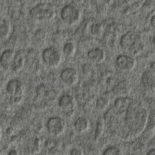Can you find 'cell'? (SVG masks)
Here are the masks:
<instances>
[{
    "label": "cell",
    "instance_id": "cell-1",
    "mask_svg": "<svg viewBox=\"0 0 155 155\" xmlns=\"http://www.w3.org/2000/svg\"><path fill=\"white\" fill-rule=\"evenodd\" d=\"M122 113H119L124 117L122 120L123 122L119 128L120 136L124 140L137 137L147 125L148 120L147 110L140 103L132 100L123 113L124 115Z\"/></svg>",
    "mask_w": 155,
    "mask_h": 155
},
{
    "label": "cell",
    "instance_id": "cell-2",
    "mask_svg": "<svg viewBox=\"0 0 155 155\" xmlns=\"http://www.w3.org/2000/svg\"><path fill=\"white\" fill-rule=\"evenodd\" d=\"M120 45L125 51L137 55L143 50L144 45L140 35L137 32L130 31L122 36Z\"/></svg>",
    "mask_w": 155,
    "mask_h": 155
},
{
    "label": "cell",
    "instance_id": "cell-3",
    "mask_svg": "<svg viewBox=\"0 0 155 155\" xmlns=\"http://www.w3.org/2000/svg\"><path fill=\"white\" fill-rule=\"evenodd\" d=\"M31 16L35 20L39 21H48L55 16V10L50 3H41L36 5L30 11Z\"/></svg>",
    "mask_w": 155,
    "mask_h": 155
},
{
    "label": "cell",
    "instance_id": "cell-4",
    "mask_svg": "<svg viewBox=\"0 0 155 155\" xmlns=\"http://www.w3.org/2000/svg\"><path fill=\"white\" fill-rule=\"evenodd\" d=\"M42 58L46 65L51 68H56L60 64L62 55L59 50L55 47H51L43 50Z\"/></svg>",
    "mask_w": 155,
    "mask_h": 155
},
{
    "label": "cell",
    "instance_id": "cell-5",
    "mask_svg": "<svg viewBox=\"0 0 155 155\" xmlns=\"http://www.w3.org/2000/svg\"><path fill=\"white\" fill-rule=\"evenodd\" d=\"M61 17L64 22L70 25H73L80 18L81 12L76 6L68 4L62 8Z\"/></svg>",
    "mask_w": 155,
    "mask_h": 155
},
{
    "label": "cell",
    "instance_id": "cell-6",
    "mask_svg": "<svg viewBox=\"0 0 155 155\" xmlns=\"http://www.w3.org/2000/svg\"><path fill=\"white\" fill-rule=\"evenodd\" d=\"M66 127V121L60 117L51 118L47 123L48 131L54 136H60L65 131Z\"/></svg>",
    "mask_w": 155,
    "mask_h": 155
},
{
    "label": "cell",
    "instance_id": "cell-7",
    "mask_svg": "<svg viewBox=\"0 0 155 155\" xmlns=\"http://www.w3.org/2000/svg\"><path fill=\"white\" fill-rule=\"evenodd\" d=\"M76 105L74 97L68 94L61 96L58 101L59 107L66 112L67 117H70L74 115Z\"/></svg>",
    "mask_w": 155,
    "mask_h": 155
},
{
    "label": "cell",
    "instance_id": "cell-8",
    "mask_svg": "<svg viewBox=\"0 0 155 155\" xmlns=\"http://www.w3.org/2000/svg\"><path fill=\"white\" fill-rule=\"evenodd\" d=\"M7 91L9 95L14 97H22L25 91V86L20 80L12 79L7 84Z\"/></svg>",
    "mask_w": 155,
    "mask_h": 155
},
{
    "label": "cell",
    "instance_id": "cell-9",
    "mask_svg": "<svg viewBox=\"0 0 155 155\" xmlns=\"http://www.w3.org/2000/svg\"><path fill=\"white\" fill-rule=\"evenodd\" d=\"M118 68L124 71L132 70L135 66V61L132 57L127 55H120L116 59Z\"/></svg>",
    "mask_w": 155,
    "mask_h": 155
},
{
    "label": "cell",
    "instance_id": "cell-10",
    "mask_svg": "<svg viewBox=\"0 0 155 155\" xmlns=\"http://www.w3.org/2000/svg\"><path fill=\"white\" fill-rule=\"evenodd\" d=\"M60 78L63 83L68 86L76 84L78 78V71L72 68H66L61 73Z\"/></svg>",
    "mask_w": 155,
    "mask_h": 155
},
{
    "label": "cell",
    "instance_id": "cell-11",
    "mask_svg": "<svg viewBox=\"0 0 155 155\" xmlns=\"http://www.w3.org/2000/svg\"><path fill=\"white\" fill-rule=\"evenodd\" d=\"M27 53L24 50H20L15 53L11 69L16 73L21 71L26 63Z\"/></svg>",
    "mask_w": 155,
    "mask_h": 155
},
{
    "label": "cell",
    "instance_id": "cell-12",
    "mask_svg": "<svg viewBox=\"0 0 155 155\" xmlns=\"http://www.w3.org/2000/svg\"><path fill=\"white\" fill-rule=\"evenodd\" d=\"M13 49L6 50L3 51L0 57V64L3 68L6 70L11 68L15 55Z\"/></svg>",
    "mask_w": 155,
    "mask_h": 155
},
{
    "label": "cell",
    "instance_id": "cell-13",
    "mask_svg": "<svg viewBox=\"0 0 155 155\" xmlns=\"http://www.w3.org/2000/svg\"><path fill=\"white\" fill-rule=\"evenodd\" d=\"M87 57L91 61L94 63H99L105 59V54L103 51L99 48H95L88 52Z\"/></svg>",
    "mask_w": 155,
    "mask_h": 155
},
{
    "label": "cell",
    "instance_id": "cell-14",
    "mask_svg": "<svg viewBox=\"0 0 155 155\" xmlns=\"http://www.w3.org/2000/svg\"><path fill=\"white\" fill-rule=\"evenodd\" d=\"M74 127L75 130L78 133H84L88 129L89 123L86 118L81 117L75 121Z\"/></svg>",
    "mask_w": 155,
    "mask_h": 155
},
{
    "label": "cell",
    "instance_id": "cell-15",
    "mask_svg": "<svg viewBox=\"0 0 155 155\" xmlns=\"http://www.w3.org/2000/svg\"><path fill=\"white\" fill-rule=\"evenodd\" d=\"M47 36L48 34L45 30L39 29L35 32L33 36L34 43L37 46L41 47L43 46L47 40Z\"/></svg>",
    "mask_w": 155,
    "mask_h": 155
},
{
    "label": "cell",
    "instance_id": "cell-16",
    "mask_svg": "<svg viewBox=\"0 0 155 155\" xmlns=\"http://www.w3.org/2000/svg\"><path fill=\"white\" fill-rule=\"evenodd\" d=\"M142 81L146 87L149 88H154L155 83L154 71H147L145 72L142 76Z\"/></svg>",
    "mask_w": 155,
    "mask_h": 155
},
{
    "label": "cell",
    "instance_id": "cell-17",
    "mask_svg": "<svg viewBox=\"0 0 155 155\" xmlns=\"http://www.w3.org/2000/svg\"><path fill=\"white\" fill-rule=\"evenodd\" d=\"M11 30L10 23L8 20H5L0 26V41L4 40L8 37Z\"/></svg>",
    "mask_w": 155,
    "mask_h": 155
},
{
    "label": "cell",
    "instance_id": "cell-18",
    "mask_svg": "<svg viewBox=\"0 0 155 155\" xmlns=\"http://www.w3.org/2000/svg\"><path fill=\"white\" fill-rule=\"evenodd\" d=\"M63 52L68 57L73 56L76 51V47L73 42L69 41L64 45L63 49Z\"/></svg>",
    "mask_w": 155,
    "mask_h": 155
},
{
    "label": "cell",
    "instance_id": "cell-19",
    "mask_svg": "<svg viewBox=\"0 0 155 155\" xmlns=\"http://www.w3.org/2000/svg\"><path fill=\"white\" fill-rule=\"evenodd\" d=\"M109 104L108 99L104 97H100L98 98L96 102V107L98 110L103 111L107 108Z\"/></svg>",
    "mask_w": 155,
    "mask_h": 155
},
{
    "label": "cell",
    "instance_id": "cell-20",
    "mask_svg": "<svg viewBox=\"0 0 155 155\" xmlns=\"http://www.w3.org/2000/svg\"><path fill=\"white\" fill-rule=\"evenodd\" d=\"M103 155H122V153L117 147L112 146L107 148L103 152Z\"/></svg>",
    "mask_w": 155,
    "mask_h": 155
},
{
    "label": "cell",
    "instance_id": "cell-21",
    "mask_svg": "<svg viewBox=\"0 0 155 155\" xmlns=\"http://www.w3.org/2000/svg\"><path fill=\"white\" fill-rule=\"evenodd\" d=\"M102 25L100 23L93 24L91 27V32L93 35H99L102 31Z\"/></svg>",
    "mask_w": 155,
    "mask_h": 155
},
{
    "label": "cell",
    "instance_id": "cell-22",
    "mask_svg": "<svg viewBox=\"0 0 155 155\" xmlns=\"http://www.w3.org/2000/svg\"><path fill=\"white\" fill-rule=\"evenodd\" d=\"M33 150L34 153H38L40 150V140L39 139L36 138L33 145Z\"/></svg>",
    "mask_w": 155,
    "mask_h": 155
},
{
    "label": "cell",
    "instance_id": "cell-23",
    "mask_svg": "<svg viewBox=\"0 0 155 155\" xmlns=\"http://www.w3.org/2000/svg\"><path fill=\"white\" fill-rule=\"evenodd\" d=\"M70 155H83V151L79 148H73L71 151Z\"/></svg>",
    "mask_w": 155,
    "mask_h": 155
},
{
    "label": "cell",
    "instance_id": "cell-24",
    "mask_svg": "<svg viewBox=\"0 0 155 155\" xmlns=\"http://www.w3.org/2000/svg\"><path fill=\"white\" fill-rule=\"evenodd\" d=\"M13 132H14V129L12 127H9L6 130V133L8 135H11L13 133Z\"/></svg>",
    "mask_w": 155,
    "mask_h": 155
},
{
    "label": "cell",
    "instance_id": "cell-25",
    "mask_svg": "<svg viewBox=\"0 0 155 155\" xmlns=\"http://www.w3.org/2000/svg\"><path fill=\"white\" fill-rule=\"evenodd\" d=\"M22 97H14V103L16 104H19L21 102Z\"/></svg>",
    "mask_w": 155,
    "mask_h": 155
},
{
    "label": "cell",
    "instance_id": "cell-26",
    "mask_svg": "<svg viewBox=\"0 0 155 155\" xmlns=\"http://www.w3.org/2000/svg\"><path fill=\"white\" fill-rule=\"evenodd\" d=\"M8 155H19L18 153L15 150H12L9 152Z\"/></svg>",
    "mask_w": 155,
    "mask_h": 155
},
{
    "label": "cell",
    "instance_id": "cell-27",
    "mask_svg": "<svg viewBox=\"0 0 155 155\" xmlns=\"http://www.w3.org/2000/svg\"><path fill=\"white\" fill-rule=\"evenodd\" d=\"M146 155H155V150L154 149L150 150Z\"/></svg>",
    "mask_w": 155,
    "mask_h": 155
},
{
    "label": "cell",
    "instance_id": "cell-28",
    "mask_svg": "<svg viewBox=\"0 0 155 155\" xmlns=\"http://www.w3.org/2000/svg\"><path fill=\"white\" fill-rule=\"evenodd\" d=\"M150 23H151V26L153 28H154V27H155V16L154 15H153V17L151 18V20H150Z\"/></svg>",
    "mask_w": 155,
    "mask_h": 155
},
{
    "label": "cell",
    "instance_id": "cell-29",
    "mask_svg": "<svg viewBox=\"0 0 155 155\" xmlns=\"http://www.w3.org/2000/svg\"><path fill=\"white\" fill-rule=\"evenodd\" d=\"M2 137V128L0 127V139H1Z\"/></svg>",
    "mask_w": 155,
    "mask_h": 155
}]
</instances>
